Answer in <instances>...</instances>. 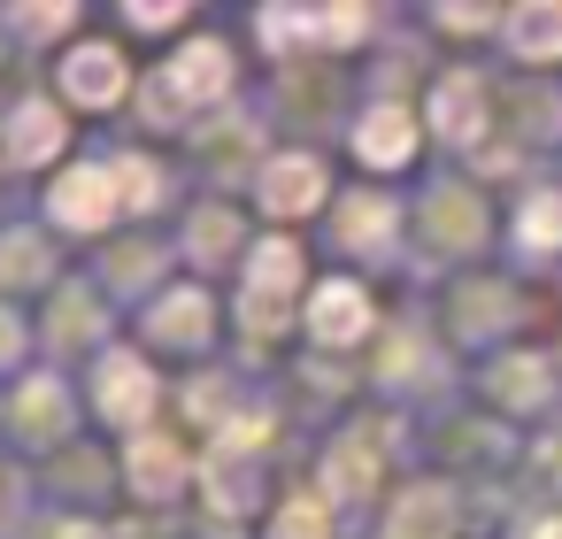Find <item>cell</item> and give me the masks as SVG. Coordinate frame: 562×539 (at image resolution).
Masks as SVG:
<instances>
[{"mask_svg": "<svg viewBox=\"0 0 562 539\" xmlns=\"http://www.w3.org/2000/svg\"><path fill=\"white\" fill-rule=\"evenodd\" d=\"M70 93H78V101H116V93H124V63H116L109 47H86V55L70 63Z\"/></svg>", "mask_w": 562, "mask_h": 539, "instance_id": "cell-1", "label": "cell"}, {"mask_svg": "<svg viewBox=\"0 0 562 539\" xmlns=\"http://www.w3.org/2000/svg\"><path fill=\"white\" fill-rule=\"evenodd\" d=\"M224 78H232L224 47H193V55H186V63L170 70V93H178V101H201V93H216Z\"/></svg>", "mask_w": 562, "mask_h": 539, "instance_id": "cell-2", "label": "cell"}, {"mask_svg": "<svg viewBox=\"0 0 562 539\" xmlns=\"http://www.w3.org/2000/svg\"><path fill=\"white\" fill-rule=\"evenodd\" d=\"M324 193V178H316V162H278L270 170V186H262V201L278 209V216H293V209H308Z\"/></svg>", "mask_w": 562, "mask_h": 539, "instance_id": "cell-3", "label": "cell"}, {"mask_svg": "<svg viewBox=\"0 0 562 539\" xmlns=\"http://www.w3.org/2000/svg\"><path fill=\"white\" fill-rule=\"evenodd\" d=\"M362 324H370V308H362L355 285H324V293H316V332H324V339H355Z\"/></svg>", "mask_w": 562, "mask_h": 539, "instance_id": "cell-4", "label": "cell"}, {"mask_svg": "<svg viewBox=\"0 0 562 539\" xmlns=\"http://www.w3.org/2000/svg\"><path fill=\"white\" fill-rule=\"evenodd\" d=\"M109 201H116V178L86 170V178H70V186L55 193V216H70V224H93V216H101Z\"/></svg>", "mask_w": 562, "mask_h": 539, "instance_id": "cell-5", "label": "cell"}, {"mask_svg": "<svg viewBox=\"0 0 562 539\" xmlns=\"http://www.w3.org/2000/svg\"><path fill=\"white\" fill-rule=\"evenodd\" d=\"M285 278H293V247H270L262 270H255V324H278L285 316Z\"/></svg>", "mask_w": 562, "mask_h": 539, "instance_id": "cell-6", "label": "cell"}, {"mask_svg": "<svg viewBox=\"0 0 562 539\" xmlns=\"http://www.w3.org/2000/svg\"><path fill=\"white\" fill-rule=\"evenodd\" d=\"M101 401H109L116 416H139V408H147V370H139V362H116V370L101 378Z\"/></svg>", "mask_w": 562, "mask_h": 539, "instance_id": "cell-7", "label": "cell"}, {"mask_svg": "<svg viewBox=\"0 0 562 539\" xmlns=\"http://www.w3.org/2000/svg\"><path fill=\"white\" fill-rule=\"evenodd\" d=\"M362 155H370V162H401V155H408V116L385 109L378 124H362Z\"/></svg>", "mask_w": 562, "mask_h": 539, "instance_id": "cell-8", "label": "cell"}, {"mask_svg": "<svg viewBox=\"0 0 562 539\" xmlns=\"http://www.w3.org/2000/svg\"><path fill=\"white\" fill-rule=\"evenodd\" d=\"M55 139H63V124H55L47 109H24V124H16V155H24V162H40Z\"/></svg>", "mask_w": 562, "mask_h": 539, "instance_id": "cell-9", "label": "cell"}, {"mask_svg": "<svg viewBox=\"0 0 562 539\" xmlns=\"http://www.w3.org/2000/svg\"><path fill=\"white\" fill-rule=\"evenodd\" d=\"M132 478H139L147 493H170V478H178V454H170V447H139V454H132Z\"/></svg>", "mask_w": 562, "mask_h": 539, "instance_id": "cell-10", "label": "cell"}, {"mask_svg": "<svg viewBox=\"0 0 562 539\" xmlns=\"http://www.w3.org/2000/svg\"><path fill=\"white\" fill-rule=\"evenodd\" d=\"M516 32H524L531 55H539V47H562V9H531V16H516Z\"/></svg>", "mask_w": 562, "mask_h": 539, "instance_id": "cell-11", "label": "cell"}, {"mask_svg": "<svg viewBox=\"0 0 562 539\" xmlns=\"http://www.w3.org/2000/svg\"><path fill=\"white\" fill-rule=\"evenodd\" d=\"M531 239H547V247L562 239V201H547V209H531Z\"/></svg>", "mask_w": 562, "mask_h": 539, "instance_id": "cell-12", "label": "cell"}, {"mask_svg": "<svg viewBox=\"0 0 562 539\" xmlns=\"http://www.w3.org/2000/svg\"><path fill=\"white\" fill-rule=\"evenodd\" d=\"M316 531H324V516H316V508H293V516H285V531H278V539H316Z\"/></svg>", "mask_w": 562, "mask_h": 539, "instance_id": "cell-13", "label": "cell"}, {"mask_svg": "<svg viewBox=\"0 0 562 539\" xmlns=\"http://www.w3.org/2000/svg\"><path fill=\"white\" fill-rule=\"evenodd\" d=\"M547 462H554V470H562V439H554V447H547Z\"/></svg>", "mask_w": 562, "mask_h": 539, "instance_id": "cell-14", "label": "cell"}]
</instances>
